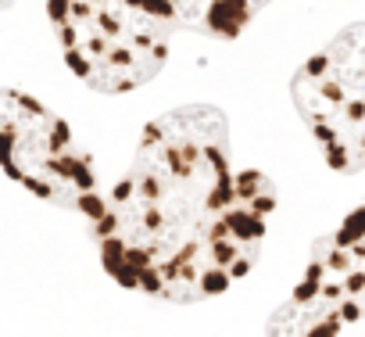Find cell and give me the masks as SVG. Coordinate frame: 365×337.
Wrapping results in <instances>:
<instances>
[{
	"instance_id": "5",
	"label": "cell",
	"mask_w": 365,
	"mask_h": 337,
	"mask_svg": "<svg viewBox=\"0 0 365 337\" xmlns=\"http://www.w3.org/2000/svg\"><path fill=\"white\" fill-rule=\"evenodd\" d=\"M365 326V208L315 244L294 294L269 319V337H347Z\"/></svg>"
},
{
	"instance_id": "1",
	"label": "cell",
	"mask_w": 365,
	"mask_h": 337,
	"mask_svg": "<svg viewBox=\"0 0 365 337\" xmlns=\"http://www.w3.org/2000/svg\"><path fill=\"white\" fill-rule=\"evenodd\" d=\"M272 208V183L233 165L226 115L190 104L143 129L125 176L104 191L93 241L111 280L187 305L258 262Z\"/></svg>"
},
{
	"instance_id": "3",
	"label": "cell",
	"mask_w": 365,
	"mask_h": 337,
	"mask_svg": "<svg viewBox=\"0 0 365 337\" xmlns=\"http://www.w3.org/2000/svg\"><path fill=\"white\" fill-rule=\"evenodd\" d=\"M0 168L29 194L83 212L90 223L104 205L93 158L68 122L11 86H0Z\"/></svg>"
},
{
	"instance_id": "2",
	"label": "cell",
	"mask_w": 365,
	"mask_h": 337,
	"mask_svg": "<svg viewBox=\"0 0 365 337\" xmlns=\"http://www.w3.org/2000/svg\"><path fill=\"white\" fill-rule=\"evenodd\" d=\"M68 69L101 94L150 83L182 29L175 0H47Z\"/></svg>"
},
{
	"instance_id": "4",
	"label": "cell",
	"mask_w": 365,
	"mask_h": 337,
	"mask_svg": "<svg viewBox=\"0 0 365 337\" xmlns=\"http://www.w3.org/2000/svg\"><path fill=\"white\" fill-rule=\"evenodd\" d=\"M294 104L336 173L365 168V22L333 36L294 76Z\"/></svg>"
}]
</instances>
